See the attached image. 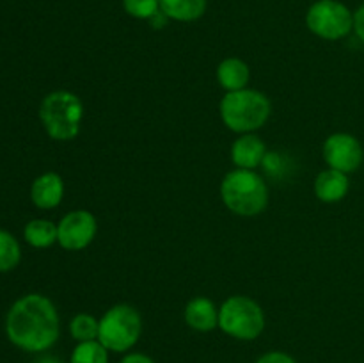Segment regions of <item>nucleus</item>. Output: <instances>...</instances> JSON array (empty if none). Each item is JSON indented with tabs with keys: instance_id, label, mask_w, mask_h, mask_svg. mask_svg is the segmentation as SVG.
<instances>
[{
	"instance_id": "obj_16",
	"label": "nucleus",
	"mask_w": 364,
	"mask_h": 363,
	"mask_svg": "<svg viewBox=\"0 0 364 363\" xmlns=\"http://www.w3.org/2000/svg\"><path fill=\"white\" fill-rule=\"evenodd\" d=\"M25 241L34 248H48L57 241V226L52 221L32 219L25 226Z\"/></svg>"
},
{
	"instance_id": "obj_20",
	"label": "nucleus",
	"mask_w": 364,
	"mask_h": 363,
	"mask_svg": "<svg viewBox=\"0 0 364 363\" xmlns=\"http://www.w3.org/2000/svg\"><path fill=\"white\" fill-rule=\"evenodd\" d=\"M123 7L130 16L151 20L160 11L159 0H123Z\"/></svg>"
},
{
	"instance_id": "obj_18",
	"label": "nucleus",
	"mask_w": 364,
	"mask_h": 363,
	"mask_svg": "<svg viewBox=\"0 0 364 363\" xmlns=\"http://www.w3.org/2000/svg\"><path fill=\"white\" fill-rule=\"evenodd\" d=\"M21 251L16 238L6 230H0V273L13 270L20 263Z\"/></svg>"
},
{
	"instance_id": "obj_4",
	"label": "nucleus",
	"mask_w": 364,
	"mask_h": 363,
	"mask_svg": "<svg viewBox=\"0 0 364 363\" xmlns=\"http://www.w3.org/2000/svg\"><path fill=\"white\" fill-rule=\"evenodd\" d=\"M220 117L233 132H252L262 128L270 116V102L255 89L231 91L220 102Z\"/></svg>"
},
{
	"instance_id": "obj_2",
	"label": "nucleus",
	"mask_w": 364,
	"mask_h": 363,
	"mask_svg": "<svg viewBox=\"0 0 364 363\" xmlns=\"http://www.w3.org/2000/svg\"><path fill=\"white\" fill-rule=\"evenodd\" d=\"M223 201L238 216H256L269 203V189L265 180L252 169H235L224 177L220 184Z\"/></svg>"
},
{
	"instance_id": "obj_9",
	"label": "nucleus",
	"mask_w": 364,
	"mask_h": 363,
	"mask_svg": "<svg viewBox=\"0 0 364 363\" xmlns=\"http://www.w3.org/2000/svg\"><path fill=\"white\" fill-rule=\"evenodd\" d=\"M323 159L333 169L352 173L363 162V148L350 134H333L323 144Z\"/></svg>"
},
{
	"instance_id": "obj_15",
	"label": "nucleus",
	"mask_w": 364,
	"mask_h": 363,
	"mask_svg": "<svg viewBox=\"0 0 364 363\" xmlns=\"http://www.w3.org/2000/svg\"><path fill=\"white\" fill-rule=\"evenodd\" d=\"M160 11L176 21H194L206 11V0H159Z\"/></svg>"
},
{
	"instance_id": "obj_6",
	"label": "nucleus",
	"mask_w": 364,
	"mask_h": 363,
	"mask_svg": "<svg viewBox=\"0 0 364 363\" xmlns=\"http://www.w3.org/2000/svg\"><path fill=\"white\" fill-rule=\"evenodd\" d=\"M219 327L238 340H255L265 330V315L255 299L233 295L220 306Z\"/></svg>"
},
{
	"instance_id": "obj_5",
	"label": "nucleus",
	"mask_w": 364,
	"mask_h": 363,
	"mask_svg": "<svg viewBox=\"0 0 364 363\" xmlns=\"http://www.w3.org/2000/svg\"><path fill=\"white\" fill-rule=\"evenodd\" d=\"M142 333V320L130 305H116L100 319L98 340L112 352H124L134 347Z\"/></svg>"
},
{
	"instance_id": "obj_12",
	"label": "nucleus",
	"mask_w": 364,
	"mask_h": 363,
	"mask_svg": "<svg viewBox=\"0 0 364 363\" xmlns=\"http://www.w3.org/2000/svg\"><path fill=\"white\" fill-rule=\"evenodd\" d=\"M185 322L196 331H212L219 326V312L208 298H196L185 308Z\"/></svg>"
},
{
	"instance_id": "obj_22",
	"label": "nucleus",
	"mask_w": 364,
	"mask_h": 363,
	"mask_svg": "<svg viewBox=\"0 0 364 363\" xmlns=\"http://www.w3.org/2000/svg\"><path fill=\"white\" fill-rule=\"evenodd\" d=\"M354 28L355 34L359 36V39L364 43V4L358 9V13L354 14Z\"/></svg>"
},
{
	"instance_id": "obj_8",
	"label": "nucleus",
	"mask_w": 364,
	"mask_h": 363,
	"mask_svg": "<svg viewBox=\"0 0 364 363\" xmlns=\"http://www.w3.org/2000/svg\"><path fill=\"white\" fill-rule=\"evenodd\" d=\"M95 216L87 210H75L64 216L60 223L57 224V242L64 249L78 251V249L87 248L96 235Z\"/></svg>"
},
{
	"instance_id": "obj_17",
	"label": "nucleus",
	"mask_w": 364,
	"mask_h": 363,
	"mask_svg": "<svg viewBox=\"0 0 364 363\" xmlns=\"http://www.w3.org/2000/svg\"><path fill=\"white\" fill-rule=\"evenodd\" d=\"M70 363H109V349L100 340L78 342L71 352Z\"/></svg>"
},
{
	"instance_id": "obj_11",
	"label": "nucleus",
	"mask_w": 364,
	"mask_h": 363,
	"mask_svg": "<svg viewBox=\"0 0 364 363\" xmlns=\"http://www.w3.org/2000/svg\"><path fill=\"white\" fill-rule=\"evenodd\" d=\"M267 155V148L263 144V141L256 135H242L240 139H237L231 148V157H233L235 166H238L240 169H255L259 164L263 162Z\"/></svg>"
},
{
	"instance_id": "obj_23",
	"label": "nucleus",
	"mask_w": 364,
	"mask_h": 363,
	"mask_svg": "<svg viewBox=\"0 0 364 363\" xmlns=\"http://www.w3.org/2000/svg\"><path fill=\"white\" fill-rule=\"evenodd\" d=\"M121 363H155L149 356L142 354V352H132V354H127Z\"/></svg>"
},
{
	"instance_id": "obj_14",
	"label": "nucleus",
	"mask_w": 364,
	"mask_h": 363,
	"mask_svg": "<svg viewBox=\"0 0 364 363\" xmlns=\"http://www.w3.org/2000/svg\"><path fill=\"white\" fill-rule=\"evenodd\" d=\"M249 77V66L244 60L237 59V57H231V59H224L223 63L217 68V78H219V84L223 85L228 91H240L245 89L247 85Z\"/></svg>"
},
{
	"instance_id": "obj_13",
	"label": "nucleus",
	"mask_w": 364,
	"mask_h": 363,
	"mask_svg": "<svg viewBox=\"0 0 364 363\" xmlns=\"http://www.w3.org/2000/svg\"><path fill=\"white\" fill-rule=\"evenodd\" d=\"M315 192L318 199L326 203L340 201L348 192V178L347 173H341L338 169H326L316 177Z\"/></svg>"
},
{
	"instance_id": "obj_7",
	"label": "nucleus",
	"mask_w": 364,
	"mask_h": 363,
	"mask_svg": "<svg viewBox=\"0 0 364 363\" xmlns=\"http://www.w3.org/2000/svg\"><path fill=\"white\" fill-rule=\"evenodd\" d=\"M306 25L318 38L334 41L354 28V14L338 0H318L308 9Z\"/></svg>"
},
{
	"instance_id": "obj_10",
	"label": "nucleus",
	"mask_w": 364,
	"mask_h": 363,
	"mask_svg": "<svg viewBox=\"0 0 364 363\" xmlns=\"http://www.w3.org/2000/svg\"><path fill=\"white\" fill-rule=\"evenodd\" d=\"M64 194L63 178L57 173H45L34 180L31 187V198L38 209H53L60 203Z\"/></svg>"
},
{
	"instance_id": "obj_19",
	"label": "nucleus",
	"mask_w": 364,
	"mask_h": 363,
	"mask_svg": "<svg viewBox=\"0 0 364 363\" xmlns=\"http://www.w3.org/2000/svg\"><path fill=\"white\" fill-rule=\"evenodd\" d=\"M70 331L71 337L77 342L98 340L100 320H96L92 315H87V313H80V315L71 320Z\"/></svg>"
},
{
	"instance_id": "obj_3",
	"label": "nucleus",
	"mask_w": 364,
	"mask_h": 363,
	"mask_svg": "<svg viewBox=\"0 0 364 363\" xmlns=\"http://www.w3.org/2000/svg\"><path fill=\"white\" fill-rule=\"evenodd\" d=\"M39 117L50 137L57 141H71L80 132L84 105L73 93L53 91L41 102Z\"/></svg>"
},
{
	"instance_id": "obj_1",
	"label": "nucleus",
	"mask_w": 364,
	"mask_h": 363,
	"mask_svg": "<svg viewBox=\"0 0 364 363\" xmlns=\"http://www.w3.org/2000/svg\"><path fill=\"white\" fill-rule=\"evenodd\" d=\"M6 333L11 344L21 351H48L59 338L55 306L41 294L23 295L7 312Z\"/></svg>"
},
{
	"instance_id": "obj_24",
	"label": "nucleus",
	"mask_w": 364,
	"mask_h": 363,
	"mask_svg": "<svg viewBox=\"0 0 364 363\" xmlns=\"http://www.w3.org/2000/svg\"><path fill=\"white\" fill-rule=\"evenodd\" d=\"M38 363H60V362L55 358H41Z\"/></svg>"
},
{
	"instance_id": "obj_21",
	"label": "nucleus",
	"mask_w": 364,
	"mask_h": 363,
	"mask_svg": "<svg viewBox=\"0 0 364 363\" xmlns=\"http://www.w3.org/2000/svg\"><path fill=\"white\" fill-rule=\"evenodd\" d=\"M256 363H297V362H295L290 354H287V352L272 351L263 354Z\"/></svg>"
}]
</instances>
